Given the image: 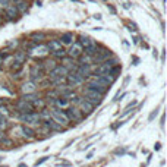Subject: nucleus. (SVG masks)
I'll list each match as a JSON object with an SVG mask.
<instances>
[{
	"instance_id": "1",
	"label": "nucleus",
	"mask_w": 167,
	"mask_h": 167,
	"mask_svg": "<svg viewBox=\"0 0 167 167\" xmlns=\"http://www.w3.org/2000/svg\"><path fill=\"white\" fill-rule=\"evenodd\" d=\"M84 100H87L88 103H91L92 106H100L101 101H103V95L100 92L94 91V90H90V88H85L84 90Z\"/></svg>"
},
{
	"instance_id": "2",
	"label": "nucleus",
	"mask_w": 167,
	"mask_h": 167,
	"mask_svg": "<svg viewBox=\"0 0 167 167\" xmlns=\"http://www.w3.org/2000/svg\"><path fill=\"white\" fill-rule=\"evenodd\" d=\"M50 113H51V119H53L57 125L62 126V128H65V126L69 125V119H67L65 111H62V110H59V109H54V110H51Z\"/></svg>"
},
{
	"instance_id": "3",
	"label": "nucleus",
	"mask_w": 167,
	"mask_h": 167,
	"mask_svg": "<svg viewBox=\"0 0 167 167\" xmlns=\"http://www.w3.org/2000/svg\"><path fill=\"white\" fill-rule=\"evenodd\" d=\"M87 88H90V90H94V91L100 92L101 95H104V94H106V91L109 90L110 87H107L106 84L100 82V81H98L97 78H94V79H91V81L88 82V85H87Z\"/></svg>"
},
{
	"instance_id": "4",
	"label": "nucleus",
	"mask_w": 167,
	"mask_h": 167,
	"mask_svg": "<svg viewBox=\"0 0 167 167\" xmlns=\"http://www.w3.org/2000/svg\"><path fill=\"white\" fill-rule=\"evenodd\" d=\"M24 123H26V126H34V125H40V114L38 113H26V114H22V116L19 117Z\"/></svg>"
},
{
	"instance_id": "5",
	"label": "nucleus",
	"mask_w": 167,
	"mask_h": 167,
	"mask_svg": "<svg viewBox=\"0 0 167 167\" xmlns=\"http://www.w3.org/2000/svg\"><path fill=\"white\" fill-rule=\"evenodd\" d=\"M65 113H66L69 122H72V120H73V122H81L84 117V114L81 113V110L76 109V107H70V109H67V111H65Z\"/></svg>"
},
{
	"instance_id": "6",
	"label": "nucleus",
	"mask_w": 167,
	"mask_h": 167,
	"mask_svg": "<svg viewBox=\"0 0 167 167\" xmlns=\"http://www.w3.org/2000/svg\"><path fill=\"white\" fill-rule=\"evenodd\" d=\"M67 73H69V70L65 66H56L54 69H51L49 72V76L51 79H56V78H65Z\"/></svg>"
},
{
	"instance_id": "7",
	"label": "nucleus",
	"mask_w": 167,
	"mask_h": 167,
	"mask_svg": "<svg viewBox=\"0 0 167 167\" xmlns=\"http://www.w3.org/2000/svg\"><path fill=\"white\" fill-rule=\"evenodd\" d=\"M67 78V82H69V87H75V85H81L84 82V78L81 75H78L76 72H72V73H67L66 75Z\"/></svg>"
},
{
	"instance_id": "8",
	"label": "nucleus",
	"mask_w": 167,
	"mask_h": 167,
	"mask_svg": "<svg viewBox=\"0 0 167 167\" xmlns=\"http://www.w3.org/2000/svg\"><path fill=\"white\" fill-rule=\"evenodd\" d=\"M111 56V51L107 50V49H103L101 51H97V54L94 56V60H95V63H103V62H106L107 59Z\"/></svg>"
},
{
	"instance_id": "9",
	"label": "nucleus",
	"mask_w": 167,
	"mask_h": 167,
	"mask_svg": "<svg viewBox=\"0 0 167 167\" xmlns=\"http://www.w3.org/2000/svg\"><path fill=\"white\" fill-rule=\"evenodd\" d=\"M43 66L37 65V66L31 67V82H37V81H41L43 79V72H41Z\"/></svg>"
},
{
	"instance_id": "10",
	"label": "nucleus",
	"mask_w": 167,
	"mask_h": 167,
	"mask_svg": "<svg viewBox=\"0 0 167 167\" xmlns=\"http://www.w3.org/2000/svg\"><path fill=\"white\" fill-rule=\"evenodd\" d=\"M16 109L21 111V113H24V114H26V113H31L32 111V106H31V103H26V101L24 100H19L16 103Z\"/></svg>"
},
{
	"instance_id": "11",
	"label": "nucleus",
	"mask_w": 167,
	"mask_h": 167,
	"mask_svg": "<svg viewBox=\"0 0 167 167\" xmlns=\"http://www.w3.org/2000/svg\"><path fill=\"white\" fill-rule=\"evenodd\" d=\"M82 46H81V43H73V46L70 47V50H69V56L73 59V57H81V54H82Z\"/></svg>"
},
{
	"instance_id": "12",
	"label": "nucleus",
	"mask_w": 167,
	"mask_h": 167,
	"mask_svg": "<svg viewBox=\"0 0 167 167\" xmlns=\"http://www.w3.org/2000/svg\"><path fill=\"white\" fill-rule=\"evenodd\" d=\"M79 110H81L82 114H91L92 110H94V106L91 103H88L87 100H82L79 103Z\"/></svg>"
},
{
	"instance_id": "13",
	"label": "nucleus",
	"mask_w": 167,
	"mask_h": 167,
	"mask_svg": "<svg viewBox=\"0 0 167 167\" xmlns=\"http://www.w3.org/2000/svg\"><path fill=\"white\" fill-rule=\"evenodd\" d=\"M19 131L22 132V136H25L26 139H32L34 136H35V132H34V129L31 128V126L22 125L21 128H19Z\"/></svg>"
},
{
	"instance_id": "14",
	"label": "nucleus",
	"mask_w": 167,
	"mask_h": 167,
	"mask_svg": "<svg viewBox=\"0 0 167 167\" xmlns=\"http://www.w3.org/2000/svg\"><path fill=\"white\" fill-rule=\"evenodd\" d=\"M78 75H81L82 78H87V76L91 75V66L90 65H79L78 67V72H76Z\"/></svg>"
},
{
	"instance_id": "15",
	"label": "nucleus",
	"mask_w": 167,
	"mask_h": 167,
	"mask_svg": "<svg viewBox=\"0 0 167 167\" xmlns=\"http://www.w3.org/2000/svg\"><path fill=\"white\" fill-rule=\"evenodd\" d=\"M97 51H98V46H97L95 43H92V44H90L88 47H85V54H87L88 57L95 56V54H97Z\"/></svg>"
},
{
	"instance_id": "16",
	"label": "nucleus",
	"mask_w": 167,
	"mask_h": 167,
	"mask_svg": "<svg viewBox=\"0 0 167 167\" xmlns=\"http://www.w3.org/2000/svg\"><path fill=\"white\" fill-rule=\"evenodd\" d=\"M57 92H59V94H62V97L72 95V90H70V87H69V85H62V87H59Z\"/></svg>"
},
{
	"instance_id": "17",
	"label": "nucleus",
	"mask_w": 167,
	"mask_h": 167,
	"mask_svg": "<svg viewBox=\"0 0 167 167\" xmlns=\"http://www.w3.org/2000/svg\"><path fill=\"white\" fill-rule=\"evenodd\" d=\"M47 49L50 51H56V50H60L62 49V43L59 41V40H51L49 43V46H47Z\"/></svg>"
},
{
	"instance_id": "18",
	"label": "nucleus",
	"mask_w": 167,
	"mask_h": 167,
	"mask_svg": "<svg viewBox=\"0 0 167 167\" xmlns=\"http://www.w3.org/2000/svg\"><path fill=\"white\" fill-rule=\"evenodd\" d=\"M22 91L25 92V94H32L34 91H35V84L34 82H26V84H24V87H22Z\"/></svg>"
},
{
	"instance_id": "19",
	"label": "nucleus",
	"mask_w": 167,
	"mask_h": 167,
	"mask_svg": "<svg viewBox=\"0 0 167 167\" xmlns=\"http://www.w3.org/2000/svg\"><path fill=\"white\" fill-rule=\"evenodd\" d=\"M72 41H73V34L66 32L62 35V44H72Z\"/></svg>"
},
{
	"instance_id": "20",
	"label": "nucleus",
	"mask_w": 167,
	"mask_h": 167,
	"mask_svg": "<svg viewBox=\"0 0 167 167\" xmlns=\"http://www.w3.org/2000/svg\"><path fill=\"white\" fill-rule=\"evenodd\" d=\"M56 104H57L59 107L66 109L67 106H69V100H67L66 97H59V98H56Z\"/></svg>"
},
{
	"instance_id": "21",
	"label": "nucleus",
	"mask_w": 167,
	"mask_h": 167,
	"mask_svg": "<svg viewBox=\"0 0 167 167\" xmlns=\"http://www.w3.org/2000/svg\"><path fill=\"white\" fill-rule=\"evenodd\" d=\"M18 10L15 6H8V9H6V15H8V18H10V19H13V18L16 16Z\"/></svg>"
},
{
	"instance_id": "22",
	"label": "nucleus",
	"mask_w": 167,
	"mask_h": 167,
	"mask_svg": "<svg viewBox=\"0 0 167 167\" xmlns=\"http://www.w3.org/2000/svg\"><path fill=\"white\" fill-rule=\"evenodd\" d=\"M15 60L19 62V63H24L26 60V53L25 51H18L16 54H15Z\"/></svg>"
},
{
	"instance_id": "23",
	"label": "nucleus",
	"mask_w": 167,
	"mask_h": 167,
	"mask_svg": "<svg viewBox=\"0 0 167 167\" xmlns=\"http://www.w3.org/2000/svg\"><path fill=\"white\" fill-rule=\"evenodd\" d=\"M47 50H49V49H47L46 46H41V47H37V49L34 50L32 54H35V56H44V54L47 53Z\"/></svg>"
},
{
	"instance_id": "24",
	"label": "nucleus",
	"mask_w": 167,
	"mask_h": 167,
	"mask_svg": "<svg viewBox=\"0 0 167 167\" xmlns=\"http://www.w3.org/2000/svg\"><path fill=\"white\" fill-rule=\"evenodd\" d=\"M37 98H38V97H37L34 92H32V94H25V95L22 97V100L26 101V103H32V101H35Z\"/></svg>"
},
{
	"instance_id": "25",
	"label": "nucleus",
	"mask_w": 167,
	"mask_h": 167,
	"mask_svg": "<svg viewBox=\"0 0 167 167\" xmlns=\"http://www.w3.org/2000/svg\"><path fill=\"white\" fill-rule=\"evenodd\" d=\"M15 8H16V10H19V12H25L26 8H28V5H26L24 0H19V2H18V5L15 6Z\"/></svg>"
},
{
	"instance_id": "26",
	"label": "nucleus",
	"mask_w": 167,
	"mask_h": 167,
	"mask_svg": "<svg viewBox=\"0 0 167 167\" xmlns=\"http://www.w3.org/2000/svg\"><path fill=\"white\" fill-rule=\"evenodd\" d=\"M92 40L91 38H88V37H81V46H85V47H88V46H90V44H92Z\"/></svg>"
},
{
	"instance_id": "27",
	"label": "nucleus",
	"mask_w": 167,
	"mask_h": 167,
	"mask_svg": "<svg viewBox=\"0 0 167 167\" xmlns=\"http://www.w3.org/2000/svg\"><path fill=\"white\" fill-rule=\"evenodd\" d=\"M31 37H32L34 41H41V40H44V37H46V35H44L43 32H34Z\"/></svg>"
},
{
	"instance_id": "28",
	"label": "nucleus",
	"mask_w": 167,
	"mask_h": 167,
	"mask_svg": "<svg viewBox=\"0 0 167 167\" xmlns=\"http://www.w3.org/2000/svg\"><path fill=\"white\" fill-rule=\"evenodd\" d=\"M54 63H56V62H54V60H47V62H44V65H41L43 67H47V69H54V67H56V65H54Z\"/></svg>"
},
{
	"instance_id": "29",
	"label": "nucleus",
	"mask_w": 167,
	"mask_h": 167,
	"mask_svg": "<svg viewBox=\"0 0 167 167\" xmlns=\"http://www.w3.org/2000/svg\"><path fill=\"white\" fill-rule=\"evenodd\" d=\"M6 126H8V119L0 114V131L2 129H6Z\"/></svg>"
},
{
	"instance_id": "30",
	"label": "nucleus",
	"mask_w": 167,
	"mask_h": 167,
	"mask_svg": "<svg viewBox=\"0 0 167 167\" xmlns=\"http://www.w3.org/2000/svg\"><path fill=\"white\" fill-rule=\"evenodd\" d=\"M53 54H54V56H56V57H65V54H66V53H65V50H63V49H60V50H56V51H53Z\"/></svg>"
},
{
	"instance_id": "31",
	"label": "nucleus",
	"mask_w": 167,
	"mask_h": 167,
	"mask_svg": "<svg viewBox=\"0 0 167 167\" xmlns=\"http://www.w3.org/2000/svg\"><path fill=\"white\" fill-rule=\"evenodd\" d=\"M157 114H158V109L152 110V111H151V114H150V117H148V122H152V120L157 117Z\"/></svg>"
},
{
	"instance_id": "32",
	"label": "nucleus",
	"mask_w": 167,
	"mask_h": 167,
	"mask_svg": "<svg viewBox=\"0 0 167 167\" xmlns=\"http://www.w3.org/2000/svg\"><path fill=\"white\" fill-rule=\"evenodd\" d=\"M49 160V157L46 155V157H43V158H40V160H37V163H35V166H40V164H43V163H46Z\"/></svg>"
},
{
	"instance_id": "33",
	"label": "nucleus",
	"mask_w": 167,
	"mask_h": 167,
	"mask_svg": "<svg viewBox=\"0 0 167 167\" xmlns=\"http://www.w3.org/2000/svg\"><path fill=\"white\" fill-rule=\"evenodd\" d=\"M21 65H22V63H19V62H15V63L12 65V69H15V70H18V69H21Z\"/></svg>"
},
{
	"instance_id": "34",
	"label": "nucleus",
	"mask_w": 167,
	"mask_h": 167,
	"mask_svg": "<svg viewBox=\"0 0 167 167\" xmlns=\"http://www.w3.org/2000/svg\"><path fill=\"white\" fill-rule=\"evenodd\" d=\"M82 100H84L82 97H75V98L72 100V103H73V104H79V103H81Z\"/></svg>"
},
{
	"instance_id": "35",
	"label": "nucleus",
	"mask_w": 167,
	"mask_h": 167,
	"mask_svg": "<svg viewBox=\"0 0 167 167\" xmlns=\"http://www.w3.org/2000/svg\"><path fill=\"white\" fill-rule=\"evenodd\" d=\"M9 0H0V6H8Z\"/></svg>"
},
{
	"instance_id": "36",
	"label": "nucleus",
	"mask_w": 167,
	"mask_h": 167,
	"mask_svg": "<svg viewBox=\"0 0 167 167\" xmlns=\"http://www.w3.org/2000/svg\"><path fill=\"white\" fill-rule=\"evenodd\" d=\"M126 150H116L114 151V154H125Z\"/></svg>"
},
{
	"instance_id": "37",
	"label": "nucleus",
	"mask_w": 167,
	"mask_h": 167,
	"mask_svg": "<svg viewBox=\"0 0 167 167\" xmlns=\"http://www.w3.org/2000/svg\"><path fill=\"white\" fill-rule=\"evenodd\" d=\"M109 10H110V12H111V13H116V9L113 8L111 5H109Z\"/></svg>"
},
{
	"instance_id": "38",
	"label": "nucleus",
	"mask_w": 167,
	"mask_h": 167,
	"mask_svg": "<svg viewBox=\"0 0 167 167\" xmlns=\"http://www.w3.org/2000/svg\"><path fill=\"white\" fill-rule=\"evenodd\" d=\"M164 126V116H161V128Z\"/></svg>"
},
{
	"instance_id": "39",
	"label": "nucleus",
	"mask_w": 167,
	"mask_h": 167,
	"mask_svg": "<svg viewBox=\"0 0 167 167\" xmlns=\"http://www.w3.org/2000/svg\"><path fill=\"white\" fill-rule=\"evenodd\" d=\"M0 104H2V100H0Z\"/></svg>"
}]
</instances>
